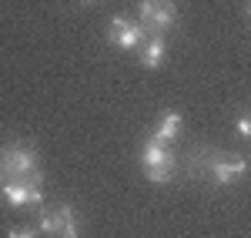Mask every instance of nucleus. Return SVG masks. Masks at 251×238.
<instances>
[{
  "mask_svg": "<svg viewBox=\"0 0 251 238\" xmlns=\"http://www.w3.org/2000/svg\"><path fill=\"white\" fill-rule=\"evenodd\" d=\"M141 164H144V175L151 185H171L174 171H177V155L171 151V144L148 138L141 148Z\"/></svg>",
  "mask_w": 251,
  "mask_h": 238,
  "instance_id": "nucleus-2",
  "label": "nucleus"
},
{
  "mask_svg": "<svg viewBox=\"0 0 251 238\" xmlns=\"http://www.w3.org/2000/svg\"><path fill=\"white\" fill-rule=\"evenodd\" d=\"M0 171H3V181L40 175L37 148L27 144V141H7V144H0Z\"/></svg>",
  "mask_w": 251,
  "mask_h": 238,
  "instance_id": "nucleus-1",
  "label": "nucleus"
},
{
  "mask_svg": "<svg viewBox=\"0 0 251 238\" xmlns=\"http://www.w3.org/2000/svg\"><path fill=\"white\" fill-rule=\"evenodd\" d=\"M181 128H184V118H181L177 111H164V114L157 118L154 134H151V138L161 141V144H174V138L181 134Z\"/></svg>",
  "mask_w": 251,
  "mask_h": 238,
  "instance_id": "nucleus-9",
  "label": "nucleus"
},
{
  "mask_svg": "<svg viewBox=\"0 0 251 238\" xmlns=\"http://www.w3.org/2000/svg\"><path fill=\"white\" fill-rule=\"evenodd\" d=\"M40 215V235L47 238H80V215L74 205H54L37 208Z\"/></svg>",
  "mask_w": 251,
  "mask_h": 238,
  "instance_id": "nucleus-3",
  "label": "nucleus"
},
{
  "mask_svg": "<svg viewBox=\"0 0 251 238\" xmlns=\"http://www.w3.org/2000/svg\"><path fill=\"white\" fill-rule=\"evenodd\" d=\"M80 3H91V0H80Z\"/></svg>",
  "mask_w": 251,
  "mask_h": 238,
  "instance_id": "nucleus-14",
  "label": "nucleus"
},
{
  "mask_svg": "<svg viewBox=\"0 0 251 238\" xmlns=\"http://www.w3.org/2000/svg\"><path fill=\"white\" fill-rule=\"evenodd\" d=\"M234 128H238V134H241V138H251V111L234 121Z\"/></svg>",
  "mask_w": 251,
  "mask_h": 238,
  "instance_id": "nucleus-11",
  "label": "nucleus"
},
{
  "mask_svg": "<svg viewBox=\"0 0 251 238\" xmlns=\"http://www.w3.org/2000/svg\"><path fill=\"white\" fill-rule=\"evenodd\" d=\"M245 14H248V20H251V0H248V7H245Z\"/></svg>",
  "mask_w": 251,
  "mask_h": 238,
  "instance_id": "nucleus-12",
  "label": "nucleus"
},
{
  "mask_svg": "<svg viewBox=\"0 0 251 238\" xmlns=\"http://www.w3.org/2000/svg\"><path fill=\"white\" fill-rule=\"evenodd\" d=\"M137 14H141V27L151 37H164V30L174 27V20H177V3L174 0H141Z\"/></svg>",
  "mask_w": 251,
  "mask_h": 238,
  "instance_id": "nucleus-5",
  "label": "nucleus"
},
{
  "mask_svg": "<svg viewBox=\"0 0 251 238\" xmlns=\"http://www.w3.org/2000/svg\"><path fill=\"white\" fill-rule=\"evenodd\" d=\"M7 238H40V228H27V225H10Z\"/></svg>",
  "mask_w": 251,
  "mask_h": 238,
  "instance_id": "nucleus-10",
  "label": "nucleus"
},
{
  "mask_svg": "<svg viewBox=\"0 0 251 238\" xmlns=\"http://www.w3.org/2000/svg\"><path fill=\"white\" fill-rule=\"evenodd\" d=\"M248 175V161L241 158V155H225V151H214L211 164H208V178L214 185H234V181H241Z\"/></svg>",
  "mask_w": 251,
  "mask_h": 238,
  "instance_id": "nucleus-6",
  "label": "nucleus"
},
{
  "mask_svg": "<svg viewBox=\"0 0 251 238\" xmlns=\"http://www.w3.org/2000/svg\"><path fill=\"white\" fill-rule=\"evenodd\" d=\"M3 198L10 208H44V178L40 175H27V178H10L0 185Z\"/></svg>",
  "mask_w": 251,
  "mask_h": 238,
  "instance_id": "nucleus-4",
  "label": "nucleus"
},
{
  "mask_svg": "<svg viewBox=\"0 0 251 238\" xmlns=\"http://www.w3.org/2000/svg\"><path fill=\"white\" fill-rule=\"evenodd\" d=\"M0 185H3V171H0Z\"/></svg>",
  "mask_w": 251,
  "mask_h": 238,
  "instance_id": "nucleus-13",
  "label": "nucleus"
},
{
  "mask_svg": "<svg viewBox=\"0 0 251 238\" xmlns=\"http://www.w3.org/2000/svg\"><path fill=\"white\" fill-rule=\"evenodd\" d=\"M107 40L117 51H137L144 44V27L141 20H127V17H114L107 24Z\"/></svg>",
  "mask_w": 251,
  "mask_h": 238,
  "instance_id": "nucleus-7",
  "label": "nucleus"
},
{
  "mask_svg": "<svg viewBox=\"0 0 251 238\" xmlns=\"http://www.w3.org/2000/svg\"><path fill=\"white\" fill-rule=\"evenodd\" d=\"M164 57H168V40L164 37H144V44L137 47V64L148 67V71L161 67Z\"/></svg>",
  "mask_w": 251,
  "mask_h": 238,
  "instance_id": "nucleus-8",
  "label": "nucleus"
}]
</instances>
